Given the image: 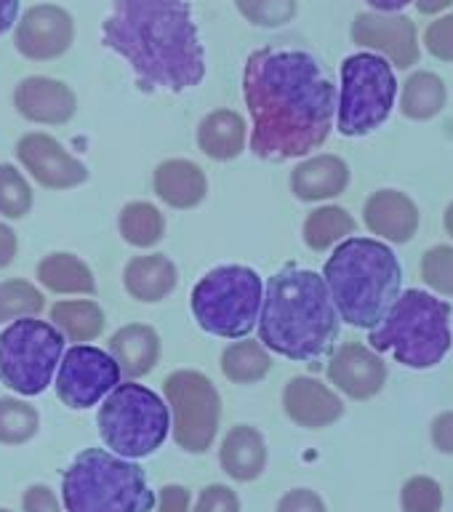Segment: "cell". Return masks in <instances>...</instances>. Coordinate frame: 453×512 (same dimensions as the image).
Listing matches in <instances>:
<instances>
[{"label": "cell", "instance_id": "obj_1", "mask_svg": "<svg viewBox=\"0 0 453 512\" xmlns=\"http://www.w3.org/2000/svg\"><path fill=\"white\" fill-rule=\"evenodd\" d=\"M243 94L254 120L251 150L264 160L302 158L323 147L339 112L334 83L304 51H254L243 72Z\"/></svg>", "mask_w": 453, "mask_h": 512}, {"label": "cell", "instance_id": "obj_2", "mask_svg": "<svg viewBox=\"0 0 453 512\" xmlns=\"http://www.w3.org/2000/svg\"><path fill=\"white\" fill-rule=\"evenodd\" d=\"M102 43L131 64L142 91L200 86L206 54L187 0H112Z\"/></svg>", "mask_w": 453, "mask_h": 512}, {"label": "cell", "instance_id": "obj_3", "mask_svg": "<svg viewBox=\"0 0 453 512\" xmlns=\"http://www.w3.org/2000/svg\"><path fill=\"white\" fill-rule=\"evenodd\" d=\"M339 334V310L318 272L286 264L267 280L259 339L291 360H315Z\"/></svg>", "mask_w": 453, "mask_h": 512}, {"label": "cell", "instance_id": "obj_4", "mask_svg": "<svg viewBox=\"0 0 453 512\" xmlns=\"http://www.w3.org/2000/svg\"><path fill=\"white\" fill-rule=\"evenodd\" d=\"M323 278L344 323L374 331L398 302V256L382 240L347 238L326 262Z\"/></svg>", "mask_w": 453, "mask_h": 512}, {"label": "cell", "instance_id": "obj_5", "mask_svg": "<svg viewBox=\"0 0 453 512\" xmlns=\"http://www.w3.org/2000/svg\"><path fill=\"white\" fill-rule=\"evenodd\" d=\"M67 512H152L155 494L139 464L104 448H86L62 475Z\"/></svg>", "mask_w": 453, "mask_h": 512}, {"label": "cell", "instance_id": "obj_6", "mask_svg": "<svg viewBox=\"0 0 453 512\" xmlns=\"http://www.w3.org/2000/svg\"><path fill=\"white\" fill-rule=\"evenodd\" d=\"M368 344L376 352H392L408 368L438 366L453 344L451 304L422 288H408L371 331Z\"/></svg>", "mask_w": 453, "mask_h": 512}, {"label": "cell", "instance_id": "obj_7", "mask_svg": "<svg viewBox=\"0 0 453 512\" xmlns=\"http://www.w3.org/2000/svg\"><path fill=\"white\" fill-rule=\"evenodd\" d=\"M99 435L112 454L142 459L163 446L171 430V408L158 392L136 382L118 384L99 408Z\"/></svg>", "mask_w": 453, "mask_h": 512}, {"label": "cell", "instance_id": "obj_8", "mask_svg": "<svg viewBox=\"0 0 453 512\" xmlns=\"http://www.w3.org/2000/svg\"><path fill=\"white\" fill-rule=\"evenodd\" d=\"M262 280L251 267H216L192 288V315L203 331L243 339L254 331L262 304Z\"/></svg>", "mask_w": 453, "mask_h": 512}, {"label": "cell", "instance_id": "obj_9", "mask_svg": "<svg viewBox=\"0 0 453 512\" xmlns=\"http://www.w3.org/2000/svg\"><path fill=\"white\" fill-rule=\"evenodd\" d=\"M64 358V334L38 318L14 320L0 334V382L24 398L40 395Z\"/></svg>", "mask_w": 453, "mask_h": 512}, {"label": "cell", "instance_id": "obj_10", "mask_svg": "<svg viewBox=\"0 0 453 512\" xmlns=\"http://www.w3.org/2000/svg\"><path fill=\"white\" fill-rule=\"evenodd\" d=\"M398 94L395 72L384 56L355 54L342 64L339 94V131L344 136H366L390 118Z\"/></svg>", "mask_w": 453, "mask_h": 512}, {"label": "cell", "instance_id": "obj_11", "mask_svg": "<svg viewBox=\"0 0 453 512\" xmlns=\"http://www.w3.org/2000/svg\"><path fill=\"white\" fill-rule=\"evenodd\" d=\"M168 408L174 411V440L190 454L211 448L222 419V400L206 374L174 371L163 384Z\"/></svg>", "mask_w": 453, "mask_h": 512}, {"label": "cell", "instance_id": "obj_12", "mask_svg": "<svg viewBox=\"0 0 453 512\" xmlns=\"http://www.w3.org/2000/svg\"><path fill=\"white\" fill-rule=\"evenodd\" d=\"M120 374L123 371L110 352L91 344H75L64 352L56 371V395L64 406L91 408L118 387Z\"/></svg>", "mask_w": 453, "mask_h": 512}, {"label": "cell", "instance_id": "obj_13", "mask_svg": "<svg viewBox=\"0 0 453 512\" xmlns=\"http://www.w3.org/2000/svg\"><path fill=\"white\" fill-rule=\"evenodd\" d=\"M75 24L72 16L59 6H32L16 24V51L32 62H48L62 56L72 46Z\"/></svg>", "mask_w": 453, "mask_h": 512}, {"label": "cell", "instance_id": "obj_14", "mask_svg": "<svg viewBox=\"0 0 453 512\" xmlns=\"http://www.w3.org/2000/svg\"><path fill=\"white\" fill-rule=\"evenodd\" d=\"M16 155L30 176L51 190H70L88 179V168L64 150L54 136L27 134L16 144Z\"/></svg>", "mask_w": 453, "mask_h": 512}, {"label": "cell", "instance_id": "obj_15", "mask_svg": "<svg viewBox=\"0 0 453 512\" xmlns=\"http://www.w3.org/2000/svg\"><path fill=\"white\" fill-rule=\"evenodd\" d=\"M352 40L363 48L382 51L395 67L403 70L419 62L416 27L400 14H358L352 22Z\"/></svg>", "mask_w": 453, "mask_h": 512}, {"label": "cell", "instance_id": "obj_16", "mask_svg": "<svg viewBox=\"0 0 453 512\" xmlns=\"http://www.w3.org/2000/svg\"><path fill=\"white\" fill-rule=\"evenodd\" d=\"M328 379L355 400L374 398L387 384V366L366 344H342L328 363Z\"/></svg>", "mask_w": 453, "mask_h": 512}, {"label": "cell", "instance_id": "obj_17", "mask_svg": "<svg viewBox=\"0 0 453 512\" xmlns=\"http://www.w3.org/2000/svg\"><path fill=\"white\" fill-rule=\"evenodd\" d=\"M14 104L24 118L32 123H43V126H62L78 110L72 88L62 80L46 78V75L24 78L16 86Z\"/></svg>", "mask_w": 453, "mask_h": 512}, {"label": "cell", "instance_id": "obj_18", "mask_svg": "<svg viewBox=\"0 0 453 512\" xmlns=\"http://www.w3.org/2000/svg\"><path fill=\"white\" fill-rule=\"evenodd\" d=\"M283 408L296 424L310 427V430L328 427L344 414L342 398L328 390L326 384L318 382V379H310V376H296L286 384Z\"/></svg>", "mask_w": 453, "mask_h": 512}, {"label": "cell", "instance_id": "obj_19", "mask_svg": "<svg viewBox=\"0 0 453 512\" xmlns=\"http://www.w3.org/2000/svg\"><path fill=\"white\" fill-rule=\"evenodd\" d=\"M366 227L390 243H408L419 230V208L398 190H379L366 200Z\"/></svg>", "mask_w": 453, "mask_h": 512}, {"label": "cell", "instance_id": "obj_20", "mask_svg": "<svg viewBox=\"0 0 453 512\" xmlns=\"http://www.w3.org/2000/svg\"><path fill=\"white\" fill-rule=\"evenodd\" d=\"M350 184V168L336 155H318L291 171V190L299 200H326L342 195Z\"/></svg>", "mask_w": 453, "mask_h": 512}, {"label": "cell", "instance_id": "obj_21", "mask_svg": "<svg viewBox=\"0 0 453 512\" xmlns=\"http://www.w3.org/2000/svg\"><path fill=\"white\" fill-rule=\"evenodd\" d=\"M219 462L232 480L248 483V480L259 478L267 467V446H264L262 432L254 430L251 424L232 427L227 438L222 440Z\"/></svg>", "mask_w": 453, "mask_h": 512}, {"label": "cell", "instance_id": "obj_22", "mask_svg": "<svg viewBox=\"0 0 453 512\" xmlns=\"http://www.w3.org/2000/svg\"><path fill=\"white\" fill-rule=\"evenodd\" d=\"M155 192L163 203L171 208H195L200 200L206 198L208 182L203 168L195 166L192 160L174 158L160 163L155 168Z\"/></svg>", "mask_w": 453, "mask_h": 512}, {"label": "cell", "instance_id": "obj_23", "mask_svg": "<svg viewBox=\"0 0 453 512\" xmlns=\"http://www.w3.org/2000/svg\"><path fill=\"white\" fill-rule=\"evenodd\" d=\"M110 355L118 360L128 379L150 374L160 358V336L144 323H131L115 331L110 339Z\"/></svg>", "mask_w": 453, "mask_h": 512}, {"label": "cell", "instance_id": "obj_24", "mask_svg": "<svg viewBox=\"0 0 453 512\" xmlns=\"http://www.w3.org/2000/svg\"><path fill=\"white\" fill-rule=\"evenodd\" d=\"M123 286L139 302H160L176 288V267L163 254L134 256L123 270Z\"/></svg>", "mask_w": 453, "mask_h": 512}, {"label": "cell", "instance_id": "obj_25", "mask_svg": "<svg viewBox=\"0 0 453 512\" xmlns=\"http://www.w3.org/2000/svg\"><path fill=\"white\" fill-rule=\"evenodd\" d=\"M198 147L214 160L238 158L246 147V120L232 110L208 112L198 126Z\"/></svg>", "mask_w": 453, "mask_h": 512}, {"label": "cell", "instance_id": "obj_26", "mask_svg": "<svg viewBox=\"0 0 453 512\" xmlns=\"http://www.w3.org/2000/svg\"><path fill=\"white\" fill-rule=\"evenodd\" d=\"M38 280L54 294H94V272L72 254H48L38 264Z\"/></svg>", "mask_w": 453, "mask_h": 512}, {"label": "cell", "instance_id": "obj_27", "mask_svg": "<svg viewBox=\"0 0 453 512\" xmlns=\"http://www.w3.org/2000/svg\"><path fill=\"white\" fill-rule=\"evenodd\" d=\"M51 320L54 326L70 342H91L102 334L104 312L96 302L88 299H75V302H56L51 307Z\"/></svg>", "mask_w": 453, "mask_h": 512}, {"label": "cell", "instance_id": "obj_28", "mask_svg": "<svg viewBox=\"0 0 453 512\" xmlns=\"http://www.w3.org/2000/svg\"><path fill=\"white\" fill-rule=\"evenodd\" d=\"M446 107V86L435 72H414L403 86L400 110L411 120H430Z\"/></svg>", "mask_w": 453, "mask_h": 512}, {"label": "cell", "instance_id": "obj_29", "mask_svg": "<svg viewBox=\"0 0 453 512\" xmlns=\"http://www.w3.org/2000/svg\"><path fill=\"white\" fill-rule=\"evenodd\" d=\"M272 360L264 350V344L243 339V342L230 344L222 355V371L230 382L251 384L259 382L262 376H267Z\"/></svg>", "mask_w": 453, "mask_h": 512}, {"label": "cell", "instance_id": "obj_30", "mask_svg": "<svg viewBox=\"0 0 453 512\" xmlns=\"http://www.w3.org/2000/svg\"><path fill=\"white\" fill-rule=\"evenodd\" d=\"M118 227L123 240L136 248L155 246V243L163 238V232H166L163 214H160L152 203H144V200L128 203V206L120 211Z\"/></svg>", "mask_w": 453, "mask_h": 512}, {"label": "cell", "instance_id": "obj_31", "mask_svg": "<svg viewBox=\"0 0 453 512\" xmlns=\"http://www.w3.org/2000/svg\"><path fill=\"white\" fill-rule=\"evenodd\" d=\"M355 232V219H352L344 208L339 206H323L315 208L307 222H304V243L312 251H326L334 246L336 240L347 238Z\"/></svg>", "mask_w": 453, "mask_h": 512}, {"label": "cell", "instance_id": "obj_32", "mask_svg": "<svg viewBox=\"0 0 453 512\" xmlns=\"http://www.w3.org/2000/svg\"><path fill=\"white\" fill-rule=\"evenodd\" d=\"M43 307H46V299L27 280H6V283H0V323L38 318Z\"/></svg>", "mask_w": 453, "mask_h": 512}, {"label": "cell", "instance_id": "obj_33", "mask_svg": "<svg viewBox=\"0 0 453 512\" xmlns=\"http://www.w3.org/2000/svg\"><path fill=\"white\" fill-rule=\"evenodd\" d=\"M38 411L16 398H0V443L19 446L38 432Z\"/></svg>", "mask_w": 453, "mask_h": 512}, {"label": "cell", "instance_id": "obj_34", "mask_svg": "<svg viewBox=\"0 0 453 512\" xmlns=\"http://www.w3.org/2000/svg\"><path fill=\"white\" fill-rule=\"evenodd\" d=\"M32 208L30 182L14 166H0V214L22 219Z\"/></svg>", "mask_w": 453, "mask_h": 512}, {"label": "cell", "instance_id": "obj_35", "mask_svg": "<svg viewBox=\"0 0 453 512\" xmlns=\"http://www.w3.org/2000/svg\"><path fill=\"white\" fill-rule=\"evenodd\" d=\"M235 6L256 27H283L296 16V0H235Z\"/></svg>", "mask_w": 453, "mask_h": 512}, {"label": "cell", "instance_id": "obj_36", "mask_svg": "<svg viewBox=\"0 0 453 512\" xmlns=\"http://www.w3.org/2000/svg\"><path fill=\"white\" fill-rule=\"evenodd\" d=\"M422 278L438 294L453 296V248L435 246L422 259Z\"/></svg>", "mask_w": 453, "mask_h": 512}, {"label": "cell", "instance_id": "obj_37", "mask_svg": "<svg viewBox=\"0 0 453 512\" xmlns=\"http://www.w3.org/2000/svg\"><path fill=\"white\" fill-rule=\"evenodd\" d=\"M400 504L403 512H440L443 507V491H440L438 480L432 478H411L400 491Z\"/></svg>", "mask_w": 453, "mask_h": 512}, {"label": "cell", "instance_id": "obj_38", "mask_svg": "<svg viewBox=\"0 0 453 512\" xmlns=\"http://www.w3.org/2000/svg\"><path fill=\"white\" fill-rule=\"evenodd\" d=\"M424 46L432 56L443 62H453V14L440 16L424 32Z\"/></svg>", "mask_w": 453, "mask_h": 512}, {"label": "cell", "instance_id": "obj_39", "mask_svg": "<svg viewBox=\"0 0 453 512\" xmlns=\"http://www.w3.org/2000/svg\"><path fill=\"white\" fill-rule=\"evenodd\" d=\"M192 512H240V499L230 486L214 483L200 491L198 504Z\"/></svg>", "mask_w": 453, "mask_h": 512}, {"label": "cell", "instance_id": "obj_40", "mask_svg": "<svg viewBox=\"0 0 453 512\" xmlns=\"http://www.w3.org/2000/svg\"><path fill=\"white\" fill-rule=\"evenodd\" d=\"M278 512H326V504L310 488H294L280 499Z\"/></svg>", "mask_w": 453, "mask_h": 512}, {"label": "cell", "instance_id": "obj_41", "mask_svg": "<svg viewBox=\"0 0 453 512\" xmlns=\"http://www.w3.org/2000/svg\"><path fill=\"white\" fill-rule=\"evenodd\" d=\"M24 512H62L48 486H30L24 491Z\"/></svg>", "mask_w": 453, "mask_h": 512}, {"label": "cell", "instance_id": "obj_42", "mask_svg": "<svg viewBox=\"0 0 453 512\" xmlns=\"http://www.w3.org/2000/svg\"><path fill=\"white\" fill-rule=\"evenodd\" d=\"M190 507V491L184 486H166L160 491L158 512H187Z\"/></svg>", "mask_w": 453, "mask_h": 512}, {"label": "cell", "instance_id": "obj_43", "mask_svg": "<svg viewBox=\"0 0 453 512\" xmlns=\"http://www.w3.org/2000/svg\"><path fill=\"white\" fill-rule=\"evenodd\" d=\"M432 443L435 448H440L443 454H453V411L440 414L435 422H432Z\"/></svg>", "mask_w": 453, "mask_h": 512}, {"label": "cell", "instance_id": "obj_44", "mask_svg": "<svg viewBox=\"0 0 453 512\" xmlns=\"http://www.w3.org/2000/svg\"><path fill=\"white\" fill-rule=\"evenodd\" d=\"M16 248H19V243H16L14 230L0 222V267H8V264L14 262Z\"/></svg>", "mask_w": 453, "mask_h": 512}, {"label": "cell", "instance_id": "obj_45", "mask_svg": "<svg viewBox=\"0 0 453 512\" xmlns=\"http://www.w3.org/2000/svg\"><path fill=\"white\" fill-rule=\"evenodd\" d=\"M19 14V0H0V35L14 27Z\"/></svg>", "mask_w": 453, "mask_h": 512}, {"label": "cell", "instance_id": "obj_46", "mask_svg": "<svg viewBox=\"0 0 453 512\" xmlns=\"http://www.w3.org/2000/svg\"><path fill=\"white\" fill-rule=\"evenodd\" d=\"M368 6L382 11V14H398L400 8H406L411 0H366Z\"/></svg>", "mask_w": 453, "mask_h": 512}, {"label": "cell", "instance_id": "obj_47", "mask_svg": "<svg viewBox=\"0 0 453 512\" xmlns=\"http://www.w3.org/2000/svg\"><path fill=\"white\" fill-rule=\"evenodd\" d=\"M453 0H416V8L422 11V14H438L443 8L451 6Z\"/></svg>", "mask_w": 453, "mask_h": 512}, {"label": "cell", "instance_id": "obj_48", "mask_svg": "<svg viewBox=\"0 0 453 512\" xmlns=\"http://www.w3.org/2000/svg\"><path fill=\"white\" fill-rule=\"evenodd\" d=\"M446 230H448V235L453 238V203L446 208Z\"/></svg>", "mask_w": 453, "mask_h": 512}, {"label": "cell", "instance_id": "obj_49", "mask_svg": "<svg viewBox=\"0 0 453 512\" xmlns=\"http://www.w3.org/2000/svg\"><path fill=\"white\" fill-rule=\"evenodd\" d=\"M0 512H11V510H0Z\"/></svg>", "mask_w": 453, "mask_h": 512}]
</instances>
